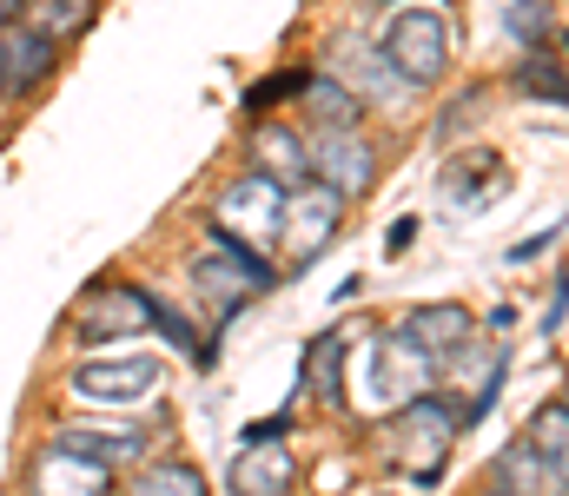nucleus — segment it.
<instances>
[{
  "instance_id": "1",
  "label": "nucleus",
  "mask_w": 569,
  "mask_h": 496,
  "mask_svg": "<svg viewBox=\"0 0 569 496\" xmlns=\"http://www.w3.org/2000/svg\"><path fill=\"white\" fill-rule=\"evenodd\" d=\"M450 437H457L450 404L443 397H411V404H398V424L385 437V464L405 470L411 484H437L443 457H450Z\"/></svg>"
},
{
  "instance_id": "25",
  "label": "nucleus",
  "mask_w": 569,
  "mask_h": 496,
  "mask_svg": "<svg viewBox=\"0 0 569 496\" xmlns=\"http://www.w3.org/2000/svg\"><path fill=\"white\" fill-rule=\"evenodd\" d=\"M13 20H20V0H0V33H7Z\"/></svg>"
},
{
  "instance_id": "18",
  "label": "nucleus",
  "mask_w": 569,
  "mask_h": 496,
  "mask_svg": "<svg viewBox=\"0 0 569 496\" xmlns=\"http://www.w3.org/2000/svg\"><path fill=\"white\" fill-rule=\"evenodd\" d=\"M298 93H305V113L325 120V126H351V113H358L351 87H338V80H305Z\"/></svg>"
},
{
  "instance_id": "7",
  "label": "nucleus",
  "mask_w": 569,
  "mask_h": 496,
  "mask_svg": "<svg viewBox=\"0 0 569 496\" xmlns=\"http://www.w3.org/2000/svg\"><path fill=\"white\" fill-rule=\"evenodd\" d=\"M365 371H371V377H365V404H391V411H398V404L425 397V384H430L437 364H430L425 351L398 331V337H378V344H371Z\"/></svg>"
},
{
  "instance_id": "2",
  "label": "nucleus",
  "mask_w": 569,
  "mask_h": 496,
  "mask_svg": "<svg viewBox=\"0 0 569 496\" xmlns=\"http://www.w3.org/2000/svg\"><path fill=\"white\" fill-rule=\"evenodd\" d=\"M385 67L405 80V87H437L443 67H450V20L437 7H405L391 27H385Z\"/></svg>"
},
{
  "instance_id": "8",
  "label": "nucleus",
  "mask_w": 569,
  "mask_h": 496,
  "mask_svg": "<svg viewBox=\"0 0 569 496\" xmlns=\"http://www.w3.org/2000/svg\"><path fill=\"white\" fill-rule=\"evenodd\" d=\"M311 179L331 185L338 199L371 192V179H378V153H371V140H358L351 126H331V133L318 140V153H311Z\"/></svg>"
},
{
  "instance_id": "4",
  "label": "nucleus",
  "mask_w": 569,
  "mask_h": 496,
  "mask_svg": "<svg viewBox=\"0 0 569 496\" xmlns=\"http://www.w3.org/2000/svg\"><path fill=\"white\" fill-rule=\"evenodd\" d=\"M437 364H450L437 384H443V404H450L457 431H463V424H477V417L497 404V391H503V351H490V344L463 337V344H457L450 357H437Z\"/></svg>"
},
{
  "instance_id": "13",
  "label": "nucleus",
  "mask_w": 569,
  "mask_h": 496,
  "mask_svg": "<svg viewBox=\"0 0 569 496\" xmlns=\"http://www.w3.org/2000/svg\"><path fill=\"white\" fill-rule=\"evenodd\" d=\"M113 484V470L107 464H93V457H73V451H47L40 464H33V477H27V490L33 496H107Z\"/></svg>"
},
{
  "instance_id": "10",
  "label": "nucleus",
  "mask_w": 569,
  "mask_h": 496,
  "mask_svg": "<svg viewBox=\"0 0 569 496\" xmlns=\"http://www.w3.org/2000/svg\"><path fill=\"white\" fill-rule=\"evenodd\" d=\"M60 67V40H47L40 27H7L0 33V93H33L47 73Z\"/></svg>"
},
{
  "instance_id": "19",
  "label": "nucleus",
  "mask_w": 569,
  "mask_h": 496,
  "mask_svg": "<svg viewBox=\"0 0 569 496\" xmlns=\"http://www.w3.org/2000/svg\"><path fill=\"white\" fill-rule=\"evenodd\" d=\"M127 496H206V484H199L192 464H152V470L133 477V490Z\"/></svg>"
},
{
  "instance_id": "16",
  "label": "nucleus",
  "mask_w": 569,
  "mask_h": 496,
  "mask_svg": "<svg viewBox=\"0 0 569 496\" xmlns=\"http://www.w3.org/2000/svg\"><path fill=\"white\" fill-rule=\"evenodd\" d=\"M497 477H503V496H563V464H550L537 444H510L497 457Z\"/></svg>"
},
{
  "instance_id": "20",
  "label": "nucleus",
  "mask_w": 569,
  "mask_h": 496,
  "mask_svg": "<svg viewBox=\"0 0 569 496\" xmlns=\"http://www.w3.org/2000/svg\"><path fill=\"white\" fill-rule=\"evenodd\" d=\"M563 424H569L563 397H550V404H543V411L530 417V437H523V444H537V451H543L550 464H563Z\"/></svg>"
},
{
  "instance_id": "21",
  "label": "nucleus",
  "mask_w": 569,
  "mask_h": 496,
  "mask_svg": "<svg viewBox=\"0 0 569 496\" xmlns=\"http://www.w3.org/2000/svg\"><path fill=\"white\" fill-rule=\"evenodd\" d=\"M87 20H93V0H47L33 27H40L47 40H60V33H73V27H87Z\"/></svg>"
},
{
  "instance_id": "22",
  "label": "nucleus",
  "mask_w": 569,
  "mask_h": 496,
  "mask_svg": "<svg viewBox=\"0 0 569 496\" xmlns=\"http://www.w3.org/2000/svg\"><path fill=\"white\" fill-rule=\"evenodd\" d=\"M537 53H543V47H537ZM523 93H550V107H563V67H557V53H543V60L523 67Z\"/></svg>"
},
{
  "instance_id": "5",
  "label": "nucleus",
  "mask_w": 569,
  "mask_h": 496,
  "mask_svg": "<svg viewBox=\"0 0 569 496\" xmlns=\"http://www.w3.org/2000/svg\"><path fill=\"white\" fill-rule=\"evenodd\" d=\"M279 205H284V185L266 179V172H246L219 192V239L232 245H272L279 239Z\"/></svg>"
},
{
  "instance_id": "6",
  "label": "nucleus",
  "mask_w": 569,
  "mask_h": 496,
  "mask_svg": "<svg viewBox=\"0 0 569 496\" xmlns=\"http://www.w3.org/2000/svg\"><path fill=\"white\" fill-rule=\"evenodd\" d=\"M192 279H199V292L212 298V325L239 318V305L272 285V272L259 265V252H252V245H232V239H226V252H206V259L192 265Z\"/></svg>"
},
{
  "instance_id": "11",
  "label": "nucleus",
  "mask_w": 569,
  "mask_h": 496,
  "mask_svg": "<svg viewBox=\"0 0 569 496\" xmlns=\"http://www.w3.org/2000/svg\"><path fill=\"white\" fill-rule=\"evenodd\" d=\"M152 298L146 292H133V285H107V292H93L87 298V312H80V337H133V331H146L152 325Z\"/></svg>"
},
{
  "instance_id": "17",
  "label": "nucleus",
  "mask_w": 569,
  "mask_h": 496,
  "mask_svg": "<svg viewBox=\"0 0 569 496\" xmlns=\"http://www.w3.org/2000/svg\"><path fill=\"white\" fill-rule=\"evenodd\" d=\"M252 153H259V172H266V179H279V185H298V179H311L305 140H298L291 126H259Z\"/></svg>"
},
{
  "instance_id": "26",
  "label": "nucleus",
  "mask_w": 569,
  "mask_h": 496,
  "mask_svg": "<svg viewBox=\"0 0 569 496\" xmlns=\"http://www.w3.org/2000/svg\"><path fill=\"white\" fill-rule=\"evenodd\" d=\"M371 496H398V490H371Z\"/></svg>"
},
{
  "instance_id": "3",
  "label": "nucleus",
  "mask_w": 569,
  "mask_h": 496,
  "mask_svg": "<svg viewBox=\"0 0 569 496\" xmlns=\"http://www.w3.org/2000/svg\"><path fill=\"white\" fill-rule=\"evenodd\" d=\"M338 219H345V199H338L331 185H318V179H298V185H284V205H279V252L291 259V265H311V259L331 245Z\"/></svg>"
},
{
  "instance_id": "24",
  "label": "nucleus",
  "mask_w": 569,
  "mask_h": 496,
  "mask_svg": "<svg viewBox=\"0 0 569 496\" xmlns=\"http://www.w3.org/2000/svg\"><path fill=\"white\" fill-rule=\"evenodd\" d=\"M510 27H517V40H523V47H543V33H550V13H543V0H517Z\"/></svg>"
},
{
  "instance_id": "15",
  "label": "nucleus",
  "mask_w": 569,
  "mask_h": 496,
  "mask_svg": "<svg viewBox=\"0 0 569 496\" xmlns=\"http://www.w3.org/2000/svg\"><path fill=\"white\" fill-rule=\"evenodd\" d=\"M405 337H411L430 364H437V357H450L463 337H477V318H470L463 305H425V312H411V318H405Z\"/></svg>"
},
{
  "instance_id": "12",
  "label": "nucleus",
  "mask_w": 569,
  "mask_h": 496,
  "mask_svg": "<svg viewBox=\"0 0 569 496\" xmlns=\"http://www.w3.org/2000/svg\"><path fill=\"white\" fill-rule=\"evenodd\" d=\"M503 192V165H497V153H470V160H450L443 165V179H437V205L443 212H477V205H490Z\"/></svg>"
},
{
  "instance_id": "14",
  "label": "nucleus",
  "mask_w": 569,
  "mask_h": 496,
  "mask_svg": "<svg viewBox=\"0 0 569 496\" xmlns=\"http://www.w3.org/2000/svg\"><path fill=\"white\" fill-rule=\"evenodd\" d=\"M291 457H284L279 437H252L246 451H239V464H232V496H284L291 490Z\"/></svg>"
},
{
  "instance_id": "9",
  "label": "nucleus",
  "mask_w": 569,
  "mask_h": 496,
  "mask_svg": "<svg viewBox=\"0 0 569 496\" xmlns=\"http://www.w3.org/2000/svg\"><path fill=\"white\" fill-rule=\"evenodd\" d=\"M152 384H159L152 357H100V364L73 371V391L93 404H140V397H152Z\"/></svg>"
},
{
  "instance_id": "23",
  "label": "nucleus",
  "mask_w": 569,
  "mask_h": 496,
  "mask_svg": "<svg viewBox=\"0 0 569 496\" xmlns=\"http://www.w3.org/2000/svg\"><path fill=\"white\" fill-rule=\"evenodd\" d=\"M311 391L325 404L338 397V337H318V351H311Z\"/></svg>"
}]
</instances>
